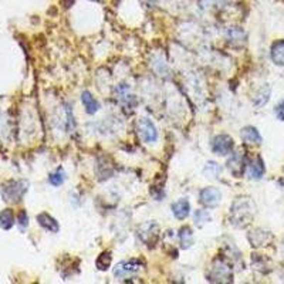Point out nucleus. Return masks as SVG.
I'll use <instances>...</instances> for the list:
<instances>
[{"mask_svg":"<svg viewBox=\"0 0 284 284\" xmlns=\"http://www.w3.org/2000/svg\"><path fill=\"white\" fill-rule=\"evenodd\" d=\"M255 212L256 206L250 197H247V196L237 197L230 207V213H229L230 223L239 229H243L252 223V220L255 217Z\"/></svg>","mask_w":284,"mask_h":284,"instance_id":"obj_1","label":"nucleus"},{"mask_svg":"<svg viewBox=\"0 0 284 284\" xmlns=\"http://www.w3.org/2000/svg\"><path fill=\"white\" fill-rule=\"evenodd\" d=\"M232 277H233V273L230 266L222 259H216L210 267V273L207 276L209 282H213V283H230Z\"/></svg>","mask_w":284,"mask_h":284,"instance_id":"obj_2","label":"nucleus"},{"mask_svg":"<svg viewBox=\"0 0 284 284\" xmlns=\"http://www.w3.org/2000/svg\"><path fill=\"white\" fill-rule=\"evenodd\" d=\"M139 240L148 247H154L159 240V226L155 222H147L138 227Z\"/></svg>","mask_w":284,"mask_h":284,"instance_id":"obj_3","label":"nucleus"},{"mask_svg":"<svg viewBox=\"0 0 284 284\" xmlns=\"http://www.w3.org/2000/svg\"><path fill=\"white\" fill-rule=\"evenodd\" d=\"M138 135L141 139L147 144H152L157 142L158 139V131L154 122L148 118H142L138 121Z\"/></svg>","mask_w":284,"mask_h":284,"instance_id":"obj_4","label":"nucleus"},{"mask_svg":"<svg viewBox=\"0 0 284 284\" xmlns=\"http://www.w3.org/2000/svg\"><path fill=\"white\" fill-rule=\"evenodd\" d=\"M235 148V142H233V138L226 135V134H220V135H216L212 139V151L215 152L216 155H220V157H225L227 154H230Z\"/></svg>","mask_w":284,"mask_h":284,"instance_id":"obj_5","label":"nucleus"},{"mask_svg":"<svg viewBox=\"0 0 284 284\" xmlns=\"http://www.w3.org/2000/svg\"><path fill=\"white\" fill-rule=\"evenodd\" d=\"M227 169L235 178H242L246 169V157L242 151L235 152L232 157L227 159Z\"/></svg>","mask_w":284,"mask_h":284,"instance_id":"obj_6","label":"nucleus"},{"mask_svg":"<svg viewBox=\"0 0 284 284\" xmlns=\"http://www.w3.org/2000/svg\"><path fill=\"white\" fill-rule=\"evenodd\" d=\"M222 200V193L217 188H203L199 193V202L206 207H216Z\"/></svg>","mask_w":284,"mask_h":284,"instance_id":"obj_7","label":"nucleus"},{"mask_svg":"<svg viewBox=\"0 0 284 284\" xmlns=\"http://www.w3.org/2000/svg\"><path fill=\"white\" fill-rule=\"evenodd\" d=\"M141 262L135 260V259H131L128 262H121L118 263L117 267L114 269V276L117 279H125L128 276L135 275L141 270Z\"/></svg>","mask_w":284,"mask_h":284,"instance_id":"obj_8","label":"nucleus"},{"mask_svg":"<svg viewBox=\"0 0 284 284\" xmlns=\"http://www.w3.org/2000/svg\"><path fill=\"white\" fill-rule=\"evenodd\" d=\"M27 190V182H11L9 188L3 189V196L6 197V200L9 202H17L21 199L23 193Z\"/></svg>","mask_w":284,"mask_h":284,"instance_id":"obj_9","label":"nucleus"},{"mask_svg":"<svg viewBox=\"0 0 284 284\" xmlns=\"http://www.w3.org/2000/svg\"><path fill=\"white\" fill-rule=\"evenodd\" d=\"M265 162L260 157H255L252 159V162L249 164V169H247V175L250 179H260L265 175Z\"/></svg>","mask_w":284,"mask_h":284,"instance_id":"obj_10","label":"nucleus"},{"mask_svg":"<svg viewBox=\"0 0 284 284\" xmlns=\"http://www.w3.org/2000/svg\"><path fill=\"white\" fill-rule=\"evenodd\" d=\"M172 213L179 220L187 219L189 213H190V203H189V200L188 199H179L175 203H172Z\"/></svg>","mask_w":284,"mask_h":284,"instance_id":"obj_11","label":"nucleus"},{"mask_svg":"<svg viewBox=\"0 0 284 284\" xmlns=\"http://www.w3.org/2000/svg\"><path fill=\"white\" fill-rule=\"evenodd\" d=\"M240 137L249 145H259L262 144V135L255 127H245L240 132Z\"/></svg>","mask_w":284,"mask_h":284,"instance_id":"obj_12","label":"nucleus"},{"mask_svg":"<svg viewBox=\"0 0 284 284\" xmlns=\"http://www.w3.org/2000/svg\"><path fill=\"white\" fill-rule=\"evenodd\" d=\"M37 222H39V225L41 226V227H44V229L49 230V232L57 233L60 230L59 222H57L53 216H50L49 213H40V215L37 216Z\"/></svg>","mask_w":284,"mask_h":284,"instance_id":"obj_13","label":"nucleus"},{"mask_svg":"<svg viewBox=\"0 0 284 284\" xmlns=\"http://www.w3.org/2000/svg\"><path fill=\"white\" fill-rule=\"evenodd\" d=\"M272 239V236L269 232H265L262 229H256L250 235H249V242L252 243L253 247H259V246H265L269 240Z\"/></svg>","mask_w":284,"mask_h":284,"instance_id":"obj_14","label":"nucleus"},{"mask_svg":"<svg viewBox=\"0 0 284 284\" xmlns=\"http://www.w3.org/2000/svg\"><path fill=\"white\" fill-rule=\"evenodd\" d=\"M81 102H83V105H84L86 111H87L89 114H95L98 111V108H99L98 101L91 95L90 91H84V93L81 94Z\"/></svg>","mask_w":284,"mask_h":284,"instance_id":"obj_15","label":"nucleus"},{"mask_svg":"<svg viewBox=\"0 0 284 284\" xmlns=\"http://www.w3.org/2000/svg\"><path fill=\"white\" fill-rule=\"evenodd\" d=\"M272 60L276 66H284V40H279L272 46Z\"/></svg>","mask_w":284,"mask_h":284,"instance_id":"obj_16","label":"nucleus"},{"mask_svg":"<svg viewBox=\"0 0 284 284\" xmlns=\"http://www.w3.org/2000/svg\"><path fill=\"white\" fill-rule=\"evenodd\" d=\"M269 98H270V87L266 84V86H263L262 89L256 93L255 98H253V104H255L257 108L263 107V105L267 104Z\"/></svg>","mask_w":284,"mask_h":284,"instance_id":"obj_17","label":"nucleus"},{"mask_svg":"<svg viewBox=\"0 0 284 284\" xmlns=\"http://www.w3.org/2000/svg\"><path fill=\"white\" fill-rule=\"evenodd\" d=\"M179 240H181V247L182 249H189L193 245V233L189 227H182L179 233Z\"/></svg>","mask_w":284,"mask_h":284,"instance_id":"obj_18","label":"nucleus"},{"mask_svg":"<svg viewBox=\"0 0 284 284\" xmlns=\"http://www.w3.org/2000/svg\"><path fill=\"white\" fill-rule=\"evenodd\" d=\"M111 262H112V256H111V253H109V252H102L101 255L98 256L97 262H95V266H97L98 270L105 272V270L109 269Z\"/></svg>","mask_w":284,"mask_h":284,"instance_id":"obj_19","label":"nucleus"},{"mask_svg":"<svg viewBox=\"0 0 284 284\" xmlns=\"http://www.w3.org/2000/svg\"><path fill=\"white\" fill-rule=\"evenodd\" d=\"M13 225H14L13 212H11L10 209H4L3 212H0V226L7 230V229H10Z\"/></svg>","mask_w":284,"mask_h":284,"instance_id":"obj_20","label":"nucleus"},{"mask_svg":"<svg viewBox=\"0 0 284 284\" xmlns=\"http://www.w3.org/2000/svg\"><path fill=\"white\" fill-rule=\"evenodd\" d=\"M203 174L207 178H217L222 174V168L219 164H216L213 161H209L203 168Z\"/></svg>","mask_w":284,"mask_h":284,"instance_id":"obj_21","label":"nucleus"},{"mask_svg":"<svg viewBox=\"0 0 284 284\" xmlns=\"http://www.w3.org/2000/svg\"><path fill=\"white\" fill-rule=\"evenodd\" d=\"M64 179H66V174L61 168H59V169H56V172H53L50 175L49 182L53 187H60V185H63Z\"/></svg>","mask_w":284,"mask_h":284,"instance_id":"obj_22","label":"nucleus"},{"mask_svg":"<svg viewBox=\"0 0 284 284\" xmlns=\"http://www.w3.org/2000/svg\"><path fill=\"white\" fill-rule=\"evenodd\" d=\"M210 215L206 210H196L195 212V223L197 226H203L207 222H210Z\"/></svg>","mask_w":284,"mask_h":284,"instance_id":"obj_23","label":"nucleus"},{"mask_svg":"<svg viewBox=\"0 0 284 284\" xmlns=\"http://www.w3.org/2000/svg\"><path fill=\"white\" fill-rule=\"evenodd\" d=\"M229 37L232 40H242L245 39V33L240 29H230L229 30Z\"/></svg>","mask_w":284,"mask_h":284,"instance_id":"obj_24","label":"nucleus"},{"mask_svg":"<svg viewBox=\"0 0 284 284\" xmlns=\"http://www.w3.org/2000/svg\"><path fill=\"white\" fill-rule=\"evenodd\" d=\"M276 115H277L279 119L284 121V99L277 105V108H276Z\"/></svg>","mask_w":284,"mask_h":284,"instance_id":"obj_25","label":"nucleus"},{"mask_svg":"<svg viewBox=\"0 0 284 284\" xmlns=\"http://www.w3.org/2000/svg\"><path fill=\"white\" fill-rule=\"evenodd\" d=\"M19 220H20V225L21 226L29 225V219H27V215H26V212H21V213H20Z\"/></svg>","mask_w":284,"mask_h":284,"instance_id":"obj_26","label":"nucleus"}]
</instances>
